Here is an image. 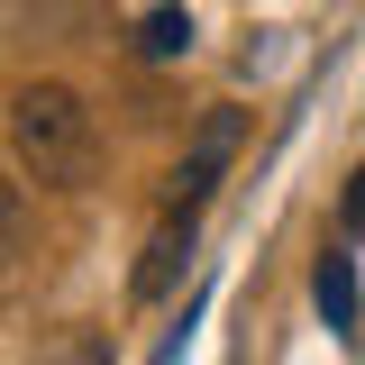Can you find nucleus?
<instances>
[{"label":"nucleus","instance_id":"nucleus-1","mask_svg":"<svg viewBox=\"0 0 365 365\" xmlns=\"http://www.w3.org/2000/svg\"><path fill=\"white\" fill-rule=\"evenodd\" d=\"M9 155H19V174H37V182H83L91 155H101L91 101L73 83H19L9 91Z\"/></svg>","mask_w":365,"mask_h":365},{"label":"nucleus","instance_id":"nucleus-2","mask_svg":"<svg viewBox=\"0 0 365 365\" xmlns=\"http://www.w3.org/2000/svg\"><path fill=\"white\" fill-rule=\"evenodd\" d=\"M237 128H247L237 110H210V119H201V137L182 146V165H174V210H201V201L220 192L228 155H237Z\"/></svg>","mask_w":365,"mask_h":365},{"label":"nucleus","instance_id":"nucleus-3","mask_svg":"<svg viewBox=\"0 0 365 365\" xmlns=\"http://www.w3.org/2000/svg\"><path fill=\"white\" fill-rule=\"evenodd\" d=\"M192 265V210H165V228L146 237V265H137V302H165Z\"/></svg>","mask_w":365,"mask_h":365},{"label":"nucleus","instance_id":"nucleus-4","mask_svg":"<svg viewBox=\"0 0 365 365\" xmlns=\"http://www.w3.org/2000/svg\"><path fill=\"white\" fill-rule=\"evenodd\" d=\"M311 302H319V319L329 329H356V256H347V237L319 256V274H311Z\"/></svg>","mask_w":365,"mask_h":365},{"label":"nucleus","instance_id":"nucleus-5","mask_svg":"<svg viewBox=\"0 0 365 365\" xmlns=\"http://www.w3.org/2000/svg\"><path fill=\"white\" fill-rule=\"evenodd\" d=\"M137 55H155V64H174V55H192V9H146L137 19Z\"/></svg>","mask_w":365,"mask_h":365},{"label":"nucleus","instance_id":"nucleus-6","mask_svg":"<svg viewBox=\"0 0 365 365\" xmlns=\"http://www.w3.org/2000/svg\"><path fill=\"white\" fill-rule=\"evenodd\" d=\"M338 237H365V165L347 174V201H338Z\"/></svg>","mask_w":365,"mask_h":365}]
</instances>
